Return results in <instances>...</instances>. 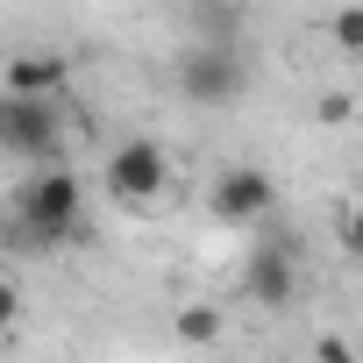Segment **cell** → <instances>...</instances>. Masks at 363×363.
<instances>
[{
  "label": "cell",
  "instance_id": "1",
  "mask_svg": "<svg viewBox=\"0 0 363 363\" xmlns=\"http://www.w3.org/2000/svg\"><path fill=\"white\" fill-rule=\"evenodd\" d=\"M86 235V186L72 164H36L15 200H8V228H0V242L22 250V257H50V250H72Z\"/></svg>",
  "mask_w": 363,
  "mask_h": 363
},
{
  "label": "cell",
  "instance_id": "2",
  "mask_svg": "<svg viewBox=\"0 0 363 363\" xmlns=\"http://www.w3.org/2000/svg\"><path fill=\"white\" fill-rule=\"evenodd\" d=\"M0 157L65 164V114H57V100H15V93H0Z\"/></svg>",
  "mask_w": 363,
  "mask_h": 363
},
{
  "label": "cell",
  "instance_id": "3",
  "mask_svg": "<svg viewBox=\"0 0 363 363\" xmlns=\"http://www.w3.org/2000/svg\"><path fill=\"white\" fill-rule=\"evenodd\" d=\"M178 93L193 107H235L250 93V57L235 43H193L178 57Z\"/></svg>",
  "mask_w": 363,
  "mask_h": 363
},
{
  "label": "cell",
  "instance_id": "4",
  "mask_svg": "<svg viewBox=\"0 0 363 363\" xmlns=\"http://www.w3.org/2000/svg\"><path fill=\"white\" fill-rule=\"evenodd\" d=\"M164 186H171V157H164V143L135 135V143H121V150L107 157V193H114L121 207H150V200H164Z\"/></svg>",
  "mask_w": 363,
  "mask_h": 363
},
{
  "label": "cell",
  "instance_id": "5",
  "mask_svg": "<svg viewBox=\"0 0 363 363\" xmlns=\"http://www.w3.org/2000/svg\"><path fill=\"white\" fill-rule=\"evenodd\" d=\"M271 207H278V186H271L264 164H228V171L214 178V193H207V214L228 221V228H250V221H264Z\"/></svg>",
  "mask_w": 363,
  "mask_h": 363
},
{
  "label": "cell",
  "instance_id": "6",
  "mask_svg": "<svg viewBox=\"0 0 363 363\" xmlns=\"http://www.w3.org/2000/svg\"><path fill=\"white\" fill-rule=\"evenodd\" d=\"M292 292H299L292 242H257L250 264H242V299L250 306H292Z\"/></svg>",
  "mask_w": 363,
  "mask_h": 363
},
{
  "label": "cell",
  "instance_id": "7",
  "mask_svg": "<svg viewBox=\"0 0 363 363\" xmlns=\"http://www.w3.org/2000/svg\"><path fill=\"white\" fill-rule=\"evenodd\" d=\"M65 86H72V65L57 50H22L0 72V93H15V100H57Z\"/></svg>",
  "mask_w": 363,
  "mask_h": 363
},
{
  "label": "cell",
  "instance_id": "8",
  "mask_svg": "<svg viewBox=\"0 0 363 363\" xmlns=\"http://www.w3.org/2000/svg\"><path fill=\"white\" fill-rule=\"evenodd\" d=\"M242 0H193V36L200 43H235L242 36Z\"/></svg>",
  "mask_w": 363,
  "mask_h": 363
},
{
  "label": "cell",
  "instance_id": "9",
  "mask_svg": "<svg viewBox=\"0 0 363 363\" xmlns=\"http://www.w3.org/2000/svg\"><path fill=\"white\" fill-rule=\"evenodd\" d=\"M335 50H342V57L363 50V8H356V0H342V8H335Z\"/></svg>",
  "mask_w": 363,
  "mask_h": 363
},
{
  "label": "cell",
  "instance_id": "10",
  "mask_svg": "<svg viewBox=\"0 0 363 363\" xmlns=\"http://www.w3.org/2000/svg\"><path fill=\"white\" fill-rule=\"evenodd\" d=\"M214 335H221L214 306H186V313H178V342H214Z\"/></svg>",
  "mask_w": 363,
  "mask_h": 363
},
{
  "label": "cell",
  "instance_id": "11",
  "mask_svg": "<svg viewBox=\"0 0 363 363\" xmlns=\"http://www.w3.org/2000/svg\"><path fill=\"white\" fill-rule=\"evenodd\" d=\"M8 328H22V285L0 278V335H8Z\"/></svg>",
  "mask_w": 363,
  "mask_h": 363
},
{
  "label": "cell",
  "instance_id": "12",
  "mask_svg": "<svg viewBox=\"0 0 363 363\" xmlns=\"http://www.w3.org/2000/svg\"><path fill=\"white\" fill-rule=\"evenodd\" d=\"M349 107H356L349 93H328V100H320V121H349Z\"/></svg>",
  "mask_w": 363,
  "mask_h": 363
},
{
  "label": "cell",
  "instance_id": "13",
  "mask_svg": "<svg viewBox=\"0 0 363 363\" xmlns=\"http://www.w3.org/2000/svg\"><path fill=\"white\" fill-rule=\"evenodd\" d=\"M320 363H356V356H349V342H342V335H328V342H320Z\"/></svg>",
  "mask_w": 363,
  "mask_h": 363
}]
</instances>
